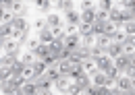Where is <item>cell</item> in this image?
<instances>
[{"label": "cell", "mask_w": 135, "mask_h": 95, "mask_svg": "<svg viewBox=\"0 0 135 95\" xmlns=\"http://www.w3.org/2000/svg\"><path fill=\"white\" fill-rule=\"evenodd\" d=\"M110 44H112V37H108V35H98V37H96V46L104 48V50H108Z\"/></svg>", "instance_id": "28"}, {"label": "cell", "mask_w": 135, "mask_h": 95, "mask_svg": "<svg viewBox=\"0 0 135 95\" xmlns=\"http://www.w3.org/2000/svg\"><path fill=\"white\" fill-rule=\"evenodd\" d=\"M120 27H118L117 23H112V21H106L104 23V35H108V37H114V33L118 31Z\"/></svg>", "instance_id": "24"}, {"label": "cell", "mask_w": 135, "mask_h": 95, "mask_svg": "<svg viewBox=\"0 0 135 95\" xmlns=\"http://www.w3.org/2000/svg\"><path fill=\"white\" fill-rule=\"evenodd\" d=\"M62 52H65V41L54 39V41L50 44V56L58 62V60H60V56H62Z\"/></svg>", "instance_id": "6"}, {"label": "cell", "mask_w": 135, "mask_h": 95, "mask_svg": "<svg viewBox=\"0 0 135 95\" xmlns=\"http://www.w3.org/2000/svg\"><path fill=\"white\" fill-rule=\"evenodd\" d=\"M56 68H58V72L62 77H71L73 75V68H75V62H71V60H58Z\"/></svg>", "instance_id": "5"}, {"label": "cell", "mask_w": 135, "mask_h": 95, "mask_svg": "<svg viewBox=\"0 0 135 95\" xmlns=\"http://www.w3.org/2000/svg\"><path fill=\"white\" fill-rule=\"evenodd\" d=\"M125 75H127V77H129V79L133 81V85H135V66H131V64H129V68H127V70H125Z\"/></svg>", "instance_id": "42"}, {"label": "cell", "mask_w": 135, "mask_h": 95, "mask_svg": "<svg viewBox=\"0 0 135 95\" xmlns=\"http://www.w3.org/2000/svg\"><path fill=\"white\" fill-rule=\"evenodd\" d=\"M40 44H42V41H40V37H31V39L27 41V52H33Z\"/></svg>", "instance_id": "40"}, {"label": "cell", "mask_w": 135, "mask_h": 95, "mask_svg": "<svg viewBox=\"0 0 135 95\" xmlns=\"http://www.w3.org/2000/svg\"><path fill=\"white\" fill-rule=\"evenodd\" d=\"M50 66L44 62V60H35L33 62V70H35V77H42V75H46V70H48Z\"/></svg>", "instance_id": "25"}, {"label": "cell", "mask_w": 135, "mask_h": 95, "mask_svg": "<svg viewBox=\"0 0 135 95\" xmlns=\"http://www.w3.org/2000/svg\"><path fill=\"white\" fill-rule=\"evenodd\" d=\"M114 8V2H110V0H102V2H98V13H110Z\"/></svg>", "instance_id": "26"}, {"label": "cell", "mask_w": 135, "mask_h": 95, "mask_svg": "<svg viewBox=\"0 0 135 95\" xmlns=\"http://www.w3.org/2000/svg\"><path fill=\"white\" fill-rule=\"evenodd\" d=\"M123 95H135V89H129V91H125Z\"/></svg>", "instance_id": "45"}, {"label": "cell", "mask_w": 135, "mask_h": 95, "mask_svg": "<svg viewBox=\"0 0 135 95\" xmlns=\"http://www.w3.org/2000/svg\"><path fill=\"white\" fill-rule=\"evenodd\" d=\"M75 83H77V85H79V87L83 89V93L87 91V89H89V87H91V85H94V83H91V77H89L87 72H83V75H79V77L75 79Z\"/></svg>", "instance_id": "12"}, {"label": "cell", "mask_w": 135, "mask_h": 95, "mask_svg": "<svg viewBox=\"0 0 135 95\" xmlns=\"http://www.w3.org/2000/svg\"><path fill=\"white\" fill-rule=\"evenodd\" d=\"M54 6L58 8V10H62L65 15L71 13V10H75V2H71V0H60V2H54Z\"/></svg>", "instance_id": "18"}, {"label": "cell", "mask_w": 135, "mask_h": 95, "mask_svg": "<svg viewBox=\"0 0 135 95\" xmlns=\"http://www.w3.org/2000/svg\"><path fill=\"white\" fill-rule=\"evenodd\" d=\"M37 37H40V41H42V44H48V46L54 41V37H52V29H50V27L42 29V31L37 33Z\"/></svg>", "instance_id": "21"}, {"label": "cell", "mask_w": 135, "mask_h": 95, "mask_svg": "<svg viewBox=\"0 0 135 95\" xmlns=\"http://www.w3.org/2000/svg\"><path fill=\"white\" fill-rule=\"evenodd\" d=\"M33 56L37 60H44L46 56H50V46H48V44H40V46L33 50Z\"/></svg>", "instance_id": "13"}, {"label": "cell", "mask_w": 135, "mask_h": 95, "mask_svg": "<svg viewBox=\"0 0 135 95\" xmlns=\"http://www.w3.org/2000/svg\"><path fill=\"white\" fill-rule=\"evenodd\" d=\"M46 25L54 29V27H60L62 25V21H60V15H56V13H50V15L46 17Z\"/></svg>", "instance_id": "22"}, {"label": "cell", "mask_w": 135, "mask_h": 95, "mask_svg": "<svg viewBox=\"0 0 135 95\" xmlns=\"http://www.w3.org/2000/svg\"><path fill=\"white\" fill-rule=\"evenodd\" d=\"M96 66H98V70H100V72H108V70L114 66V60H112L108 54H104L102 58H98V60H96Z\"/></svg>", "instance_id": "4"}, {"label": "cell", "mask_w": 135, "mask_h": 95, "mask_svg": "<svg viewBox=\"0 0 135 95\" xmlns=\"http://www.w3.org/2000/svg\"><path fill=\"white\" fill-rule=\"evenodd\" d=\"M104 54H106V50H104V48H100V46H91V48H89V58H94V60L102 58Z\"/></svg>", "instance_id": "27"}, {"label": "cell", "mask_w": 135, "mask_h": 95, "mask_svg": "<svg viewBox=\"0 0 135 95\" xmlns=\"http://www.w3.org/2000/svg\"><path fill=\"white\" fill-rule=\"evenodd\" d=\"M106 54H108V56H110V58L114 60V58H118V56H123V46L112 41V44L108 46V50H106Z\"/></svg>", "instance_id": "17"}, {"label": "cell", "mask_w": 135, "mask_h": 95, "mask_svg": "<svg viewBox=\"0 0 135 95\" xmlns=\"http://www.w3.org/2000/svg\"><path fill=\"white\" fill-rule=\"evenodd\" d=\"M79 13H81V23H87V25H94V23H96V15H98V10H96V8L79 10Z\"/></svg>", "instance_id": "11"}, {"label": "cell", "mask_w": 135, "mask_h": 95, "mask_svg": "<svg viewBox=\"0 0 135 95\" xmlns=\"http://www.w3.org/2000/svg\"><path fill=\"white\" fill-rule=\"evenodd\" d=\"M73 83H75V81L71 79V77H60V79H58L56 83H54V89H56L58 93L67 95V93H69V87H71Z\"/></svg>", "instance_id": "3"}, {"label": "cell", "mask_w": 135, "mask_h": 95, "mask_svg": "<svg viewBox=\"0 0 135 95\" xmlns=\"http://www.w3.org/2000/svg\"><path fill=\"white\" fill-rule=\"evenodd\" d=\"M98 95H110V89H108V87H100V89H98Z\"/></svg>", "instance_id": "44"}, {"label": "cell", "mask_w": 135, "mask_h": 95, "mask_svg": "<svg viewBox=\"0 0 135 95\" xmlns=\"http://www.w3.org/2000/svg\"><path fill=\"white\" fill-rule=\"evenodd\" d=\"M106 77H108V79H110V81H114V83H117V81L120 79V77H123V72H118L117 68H114V66H112V68H110V70H108V72H106Z\"/></svg>", "instance_id": "37"}, {"label": "cell", "mask_w": 135, "mask_h": 95, "mask_svg": "<svg viewBox=\"0 0 135 95\" xmlns=\"http://www.w3.org/2000/svg\"><path fill=\"white\" fill-rule=\"evenodd\" d=\"M13 35H15L13 25H0V37H2V39H6V37H13Z\"/></svg>", "instance_id": "29"}, {"label": "cell", "mask_w": 135, "mask_h": 95, "mask_svg": "<svg viewBox=\"0 0 135 95\" xmlns=\"http://www.w3.org/2000/svg\"><path fill=\"white\" fill-rule=\"evenodd\" d=\"M23 93H25V95H37V93H40V89H37L35 83H25V85H23Z\"/></svg>", "instance_id": "30"}, {"label": "cell", "mask_w": 135, "mask_h": 95, "mask_svg": "<svg viewBox=\"0 0 135 95\" xmlns=\"http://www.w3.org/2000/svg\"><path fill=\"white\" fill-rule=\"evenodd\" d=\"M79 35H81V37H85V35H94V25L81 23V25H79Z\"/></svg>", "instance_id": "31"}, {"label": "cell", "mask_w": 135, "mask_h": 95, "mask_svg": "<svg viewBox=\"0 0 135 95\" xmlns=\"http://www.w3.org/2000/svg\"><path fill=\"white\" fill-rule=\"evenodd\" d=\"M67 35H77L79 33V25H67Z\"/></svg>", "instance_id": "41"}, {"label": "cell", "mask_w": 135, "mask_h": 95, "mask_svg": "<svg viewBox=\"0 0 135 95\" xmlns=\"http://www.w3.org/2000/svg\"><path fill=\"white\" fill-rule=\"evenodd\" d=\"M29 33H31V29H29V31H17L13 37H15L19 44H21V48H23V46H27V41L31 39V35H29Z\"/></svg>", "instance_id": "23"}, {"label": "cell", "mask_w": 135, "mask_h": 95, "mask_svg": "<svg viewBox=\"0 0 135 95\" xmlns=\"http://www.w3.org/2000/svg\"><path fill=\"white\" fill-rule=\"evenodd\" d=\"M65 19H67V25H81V13H79V10H71V13H67Z\"/></svg>", "instance_id": "16"}, {"label": "cell", "mask_w": 135, "mask_h": 95, "mask_svg": "<svg viewBox=\"0 0 135 95\" xmlns=\"http://www.w3.org/2000/svg\"><path fill=\"white\" fill-rule=\"evenodd\" d=\"M112 41H114V44H120V46H123V44L127 41V33L123 31V29H118V31L114 33V37H112Z\"/></svg>", "instance_id": "34"}, {"label": "cell", "mask_w": 135, "mask_h": 95, "mask_svg": "<svg viewBox=\"0 0 135 95\" xmlns=\"http://www.w3.org/2000/svg\"><path fill=\"white\" fill-rule=\"evenodd\" d=\"M81 64H83V70L89 75V77H94V75L98 72V66H96V60H94V58H85Z\"/></svg>", "instance_id": "14"}, {"label": "cell", "mask_w": 135, "mask_h": 95, "mask_svg": "<svg viewBox=\"0 0 135 95\" xmlns=\"http://www.w3.org/2000/svg\"><path fill=\"white\" fill-rule=\"evenodd\" d=\"M19 60H21V62H23V64H33L35 60H37V58H35V56H33V52H23Z\"/></svg>", "instance_id": "32"}, {"label": "cell", "mask_w": 135, "mask_h": 95, "mask_svg": "<svg viewBox=\"0 0 135 95\" xmlns=\"http://www.w3.org/2000/svg\"><path fill=\"white\" fill-rule=\"evenodd\" d=\"M2 52L6 56H19L21 58V44L15 37H6V39H2Z\"/></svg>", "instance_id": "1"}, {"label": "cell", "mask_w": 135, "mask_h": 95, "mask_svg": "<svg viewBox=\"0 0 135 95\" xmlns=\"http://www.w3.org/2000/svg\"><path fill=\"white\" fill-rule=\"evenodd\" d=\"M123 31L127 33V37H129V35H135V21L125 23V25H123Z\"/></svg>", "instance_id": "38"}, {"label": "cell", "mask_w": 135, "mask_h": 95, "mask_svg": "<svg viewBox=\"0 0 135 95\" xmlns=\"http://www.w3.org/2000/svg\"><path fill=\"white\" fill-rule=\"evenodd\" d=\"M98 89H100V87H96V85H91V87H89V89L85 91V95H98Z\"/></svg>", "instance_id": "43"}, {"label": "cell", "mask_w": 135, "mask_h": 95, "mask_svg": "<svg viewBox=\"0 0 135 95\" xmlns=\"http://www.w3.org/2000/svg\"><path fill=\"white\" fill-rule=\"evenodd\" d=\"M129 64H131V60H129V56H118V58H114V68H117L118 72H123L125 75V70L129 68Z\"/></svg>", "instance_id": "9"}, {"label": "cell", "mask_w": 135, "mask_h": 95, "mask_svg": "<svg viewBox=\"0 0 135 95\" xmlns=\"http://www.w3.org/2000/svg\"><path fill=\"white\" fill-rule=\"evenodd\" d=\"M33 83L37 85V89H52V87H54V81H52V79H48L46 75L37 77V79H35Z\"/></svg>", "instance_id": "15"}, {"label": "cell", "mask_w": 135, "mask_h": 95, "mask_svg": "<svg viewBox=\"0 0 135 95\" xmlns=\"http://www.w3.org/2000/svg\"><path fill=\"white\" fill-rule=\"evenodd\" d=\"M11 25H13L15 33L17 31H29V29H31V25L27 23V19H23V17H15V21H13Z\"/></svg>", "instance_id": "7"}, {"label": "cell", "mask_w": 135, "mask_h": 95, "mask_svg": "<svg viewBox=\"0 0 135 95\" xmlns=\"http://www.w3.org/2000/svg\"><path fill=\"white\" fill-rule=\"evenodd\" d=\"M83 95H85V93H83Z\"/></svg>", "instance_id": "47"}, {"label": "cell", "mask_w": 135, "mask_h": 95, "mask_svg": "<svg viewBox=\"0 0 135 95\" xmlns=\"http://www.w3.org/2000/svg\"><path fill=\"white\" fill-rule=\"evenodd\" d=\"M114 87H117V89H120V91H123V93H125V91H129V89H135L133 81L129 79V77H127V75H123V77H120V79L117 81V85H114Z\"/></svg>", "instance_id": "8"}, {"label": "cell", "mask_w": 135, "mask_h": 95, "mask_svg": "<svg viewBox=\"0 0 135 95\" xmlns=\"http://www.w3.org/2000/svg\"><path fill=\"white\" fill-rule=\"evenodd\" d=\"M35 6V10H40V13H42V15H50L52 13V2H48V0H42V2H35L33 4Z\"/></svg>", "instance_id": "19"}, {"label": "cell", "mask_w": 135, "mask_h": 95, "mask_svg": "<svg viewBox=\"0 0 135 95\" xmlns=\"http://www.w3.org/2000/svg\"><path fill=\"white\" fill-rule=\"evenodd\" d=\"M62 41H65V48H67L69 52H75V50L81 48V35H79V33H77V35H67Z\"/></svg>", "instance_id": "2"}, {"label": "cell", "mask_w": 135, "mask_h": 95, "mask_svg": "<svg viewBox=\"0 0 135 95\" xmlns=\"http://www.w3.org/2000/svg\"><path fill=\"white\" fill-rule=\"evenodd\" d=\"M11 10H13L17 17H23V19H25V15L29 13V4H25V2H13Z\"/></svg>", "instance_id": "10"}, {"label": "cell", "mask_w": 135, "mask_h": 95, "mask_svg": "<svg viewBox=\"0 0 135 95\" xmlns=\"http://www.w3.org/2000/svg\"><path fill=\"white\" fill-rule=\"evenodd\" d=\"M67 95H83V89H81L77 83H73V85L69 87V93Z\"/></svg>", "instance_id": "39"}, {"label": "cell", "mask_w": 135, "mask_h": 95, "mask_svg": "<svg viewBox=\"0 0 135 95\" xmlns=\"http://www.w3.org/2000/svg\"><path fill=\"white\" fill-rule=\"evenodd\" d=\"M31 27H33L35 31L40 33L42 31V29H46V27H48V25H46V17H42V19H35L33 21V25H31Z\"/></svg>", "instance_id": "35"}, {"label": "cell", "mask_w": 135, "mask_h": 95, "mask_svg": "<svg viewBox=\"0 0 135 95\" xmlns=\"http://www.w3.org/2000/svg\"><path fill=\"white\" fill-rule=\"evenodd\" d=\"M81 46H85V48L96 46V35H85V37H81Z\"/></svg>", "instance_id": "36"}, {"label": "cell", "mask_w": 135, "mask_h": 95, "mask_svg": "<svg viewBox=\"0 0 135 95\" xmlns=\"http://www.w3.org/2000/svg\"><path fill=\"white\" fill-rule=\"evenodd\" d=\"M129 60H131V66H135V56H131Z\"/></svg>", "instance_id": "46"}, {"label": "cell", "mask_w": 135, "mask_h": 95, "mask_svg": "<svg viewBox=\"0 0 135 95\" xmlns=\"http://www.w3.org/2000/svg\"><path fill=\"white\" fill-rule=\"evenodd\" d=\"M46 77H48V79H52V81H54V83H56V81L60 79L62 75L58 72V68H56V66H50V68L46 70Z\"/></svg>", "instance_id": "33"}, {"label": "cell", "mask_w": 135, "mask_h": 95, "mask_svg": "<svg viewBox=\"0 0 135 95\" xmlns=\"http://www.w3.org/2000/svg\"><path fill=\"white\" fill-rule=\"evenodd\" d=\"M17 60H19V56H6V54H2V58H0V68H13Z\"/></svg>", "instance_id": "20"}]
</instances>
